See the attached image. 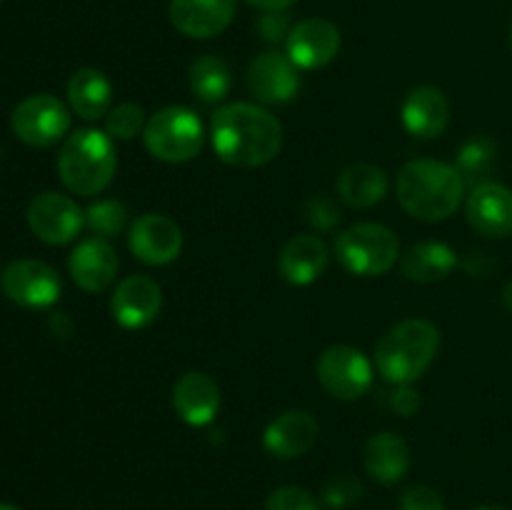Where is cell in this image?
<instances>
[{
	"label": "cell",
	"mask_w": 512,
	"mask_h": 510,
	"mask_svg": "<svg viewBox=\"0 0 512 510\" xmlns=\"http://www.w3.org/2000/svg\"><path fill=\"white\" fill-rule=\"evenodd\" d=\"M210 140L223 163L233 168H260L283 148V125L260 105L228 103L213 115Z\"/></svg>",
	"instance_id": "1"
},
{
	"label": "cell",
	"mask_w": 512,
	"mask_h": 510,
	"mask_svg": "<svg viewBox=\"0 0 512 510\" xmlns=\"http://www.w3.org/2000/svg\"><path fill=\"white\" fill-rule=\"evenodd\" d=\"M395 190L405 213L425 223H440L463 203L465 178L455 165L420 158L400 168Z\"/></svg>",
	"instance_id": "2"
},
{
	"label": "cell",
	"mask_w": 512,
	"mask_h": 510,
	"mask_svg": "<svg viewBox=\"0 0 512 510\" xmlns=\"http://www.w3.org/2000/svg\"><path fill=\"white\" fill-rule=\"evenodd\" d=\"M440 330L430 320L410 318L393 325L375 345V365L393 385H413L433 365Z\"/></svg>",
	"instance_id": "3"
},
{
	"label": "cell",
	"mask_w": 512,
	"mask_h": 510,
	"mask_svg": "<svg viewBox=\"0 0 512 510\" xmlns=\"http://www.w3.org/2000/svg\"><path fill=\"white\" fill-rule=\"evenodd\" d=\"M118 155L103 130H78L68 135L58 155V175L73 195H98L113 183Z\"/></svg>",
	"instance_id": "4"
},
{
	"label": "cell",
	"mask_w": 512,
	"mask_h": 510,
	"mask_svg": "<svg viewBox=\"0 0 512 510\" xmlns=\"http://www.w3.org/2000/svg\"><path fill=\"white\" fill-rule=\"evenodd\" d=\"M335 255L353 275H385L400 258L398 235L380 223H358L335 238Z\"/></svg>",
	"instance_id": "5"
},
{
	"label": "cell",
	"mask_w": 512,
	"mask_h": 510,
	"mask_svg": "<svg viewBox=\"0 0 512 510\" xmlns=\"http://www.w3.org/2000/svg\"><path fill=\"white\" fill-rule=\"evenodd\" d=\"M145 148L163 163H188L203 150V123L198 115L180 105L150 115L143 130Z\"/></svg>",
	"instance_id": "6"
},
{
	"label": "cell",
	"mask_w": 512,
	"mask_h": 510,
	"mask_svg": "<svg viewBox=\"0 0 512 510\" xmlns=\"http://www.w3.org/2000/svg\"><path fill=\"white\" fill-rule=\"evenodd\" d=\"M320 385L338 400H358L373 385V363L368 355L350 345H333L315 365Z\"/></svg>",
	"instance_id": "7"
},
{
	"label": "cell",
	"mask_w": 512,
	"mask_h": 510,
	"mask_svg": "<svg viewBox=\"0 0 512 510\" xmlns=\"http://www.w3.org/2000/svg\"><path fill=\"white\" fill-rule=\"evenodd\" d=\"M13 130L23 143L33 148H50L60 143L70 130V113L63 100L55 95H30L13 110Z\"/></svg>",
	"instance_id": "8"
},
{
	"label": "cell",
	"mask_w": 512,
	"mask_h": 510,
	"mask_svg": "<svg viewBox=\"0 0 512 510\" xmlns=\"http://www.w3.org/2000/svg\"><path fill=\"white\" fill-rule=\"evenodd\" d=\"M28 225L35 238L48 245H65L85 228V210L60 193H40L28 205Z\"/></svg>",
	"instance_id": "9"
},
{
	"label": "cell",
	"mask_w": 512,
	"mask_h": 510,
	"mask_svg": "<svg viewBox=\"0 0 512 510\" xmlns=\"http://www.w3.org/2000/svg\"><path fill=\"white\" fill-rule=\"evenodd\" d=\"M0 288L13 300L15 305L23 308H50L58 303L60 275L50 268L48 263L40 260H13L0 275Z\"/></svg>",
	"instance_id": "10"
},
{
	"label": "cell",
	"mask_w": 512,
	"mask_h": 510,
	"mask_svg": "<svg viewBox=\"0 0 512 510\" xmlns=\"http://www.w3.org/2000/svg\"><path fill=\"white\" fill-rule=\"evenodd\" d=\"M128 243L140 263L168 265L183 250V230L168 215L145 213L130 228Z\"/></svg>",
	"instance_id": "11"
},
{
	"label": "cell",
	"mask_w": 512,
	"mask_h": 510,
	"mask_svg": "<svg viewBox=\"0 0 512 510\" xmlns=\"http://www.w3.org/2000/svg\"><path fill=\"white\" fill-rule=\"evenodd\" d=\"M340 30L325 18H305L293 25L288 40V58L303 70H318L333 63L340 53Z\"/></svg>",
	"instance_id": "12"
},
{
	"label": "cell",
	"mask_w": 512,
	"mask_h": 510,
	"mask_svg": "<svg viewBox=\"0 0 512 510\" xmlns=\"http://www.w3.org/2000/svg\"><path fill=\"white\" fill-rule=\"evenodd\" d=\"M163 308V290L148 275H128L118 283L110 298L113 318L123 328L140 330L153 323Z\"/></svg>",
	"instance_id": "13"
},
{
	"label": "cell",
	"mask_w": 512,
	"mask_h": 510,
	"mask_svg": "<svg viewBox=\"0 0 512 510\" xmlns=\"http://www.w3.org/2000/svg\"><path fill=\"white\" fill-rule=\"evenodd\" d=\"M298 70L300 68L288 58V55H280L275 53V50H270V53L258 55V58L250 63L245 83H248V90L260 100V103L280 105L293 100L295 93L300 90Z\"/></svg>",
	"instance_id": "14"
},
{
	"label": "cell",
	"mask_w": 512,
	"mask_h": 510,
	"mask_svg": "<svg viewBox=\"0 0 512 510\" xmlns=\"http://www.w3.org/2000/svg\"><path fill=\"white\" fill-rule=\"evenodd\" d=\"M70 278L85 293H100L115 280L120 268L118 253L105 238H85L73 248L68 260Z\"/></svg>",
	"instance_id": "15"
},
{
	"label": "cell",
	"mask_w": 512,
	"mask_h": 510,
	"mask_svg": "<svg viewBox=\"0 0 512 510\" xmlns=\"http://www.w3.org/2000/svg\"><path fill=\"white\" fill-rule=\"evenodd\" d=\"M238 0H170V23L188 38L208 40L235 18Z\"/></svg>",
	"instance_id": "16"
},
{
	"label": "cell",
	"mask_w": 512,
	"mask_h": 510,
	"mask_svg": "<svg viewBox=\"0 0 512 510\" xmlns=\"http://www.w3.org/2000/svg\"><path fill=\"white\" fill-rule=\"evenodd\" d=\"M465 213L470 225L485 238H508L512 235V190L493 180L475 185Z\"/></svg>",
	"instance_id": "17"
},
{
	"label": "cell",
	"mask_w": 512,
	"mask_h": 510,
	"mask_svg": "<svg viewBox=\"0 0 512 510\" xmlns=\"http://www.w3.org/2000/svg\"><path fill=\"white\" fill-rule=\"evenodd\" d=\"M320 425L308 410H288L265 428L263 445L270 455L283 460L300 458L315 445Z\"/></svg>",
	"instance_id": "18"
},
{
	"label": "cell",
	"mask_w": 512,
	"mask_h": 510,
	"mask_svg": "<svg viewBox=\"0 0 512 510\" xmlns=\"http://www.w3.org/2000/svg\"><path fill=\"white\" fill-rule=\"evenodd\" d=\"M450 123V103L435 85H418L403 100V125L415 138H438Z\"/></svg>",
	"instance_id": "19"
},
{
	"label": "cell",
	"mask_w": 512,
	"mask_h": 510,
	"mask_svg": "<svg viewBox=\"0 0 512 510\" xmlns=\"http://www.w3.org/2000/svg\"><path fill=\"white\" fill-rule=\"evenodd\" d=\"M173 408L188 425L203 428L213 423L220 408V388L210 375L190 370L175 383Z\"/></svg>",
	"instance_id": "20"
},
{
	"label": "cell",
	"mask_w": 512,
	"mask_h": 510,
	"mask_svg": "<svg viewBox=\"0 0 512 510\" xmlns=\"http://www.w3.org/2000/svg\"><path fill=\"white\" fill-rule=\"evenodd\" d=\"M330 263L328 245L318 235H295L280 250V275L290 285H310L325 273Z\"/></svg>",
	"instance_id": "21"
},
{
	"label": "cell",
	"mask_w": 512,
	"mask_h": 510,
	"mask_svg": "<svg viewBox=\"0 0 512 510\" xmlns=\"http://www.w3.org/2000/svg\"><path fill=\"white\" fill-rule=\"evenodd\" d=\"M365 470L373 480L383 485H393L403 480L410 470V448L398 433L373 435L365 445Z\"/></svg>",
	"instance_id": "22"
},
{
	"label": "cell",
	"mask_w": 512,
	"mask_h": 510,
	"mask_svg": "<svg viewBox=\"0 0 512 510\" xmlns=\"http://www.w3.org/2000/svg\"><path fill=\"white\" fill-rule=\"evenodd\" d=\"M113 85L100 70L80 68L68 80V103L83 120H100L110 113Z\"/></svg>",
	"instance_id": "23"
},
{
	"label": "cell",
	"mask_w": 512,
	"mask_h": 510,
	"mask_svg": "<svg viewBox=\"0 0 512 510\" xmlns=\"http://www.w3.org/2000/svg\"><path fill=\"white\" fill-rule=\"evenodd\" d=\"M455 265H458L455 250L438 240H423V243L413 245L400 260L403 275L413 283H438L453 273Z\"/></svg>",
	"instance_id": "24"
},
{
	"label": "cell",
	"mask_w": 512,
	"mask_h": 510,
	"mask_svg": "<svg viewBox=\"0 0 512 510\" xmlns=\"http://www.w3.org/2000/svg\"><path fill=\"white\" fill-rule=\"evenodd\" d=\"M338 193L350 208H373L388 195V175L378 165H348L338 178Z\"/></svg>",
	"instance_id": "25"
},
{
	"label": "cell",
	"mask_w": 512,
	"mask_h": 510,
	"mask_svg": "<svg viewBox=\"0 0 512 510\" xmlns=\"http://www.w3.org/2000/svg\"><path fill=\"white\" fill-rule=\"evenodd\" d=\"M233 88L228 63L218 55H203L190 65V90L203 103H220Z\"/></svg>",
	"instance_id": "26"
},
{
	"label": "cell",
	"mask_w": 512,
	"mask_h": 510,
	"mask_svg": "<svg viewBox=\"0 0 512 510\" xmlns=\"http://www.w3.org/2000/svg\"><path fill=\"white\" fill-rule=\"evenodd\" d=\"M128 223V208L118 200H98L85 210V225L98 238H118Z\"/></svg>",
	"instance_id": "27"
},
{
	"label": "cell",
	"mask_w": 512,
	"mask_h": 510,
	"mask_svg": "<svg viewBox=\"0 0 512 510\" xmlns=\"http://www.w3.org/2000/svg\"><path fill=\"white\" fill-rule=\"evenodd\" d=\"M493 163H495V145L485 138H475L470 140L468 145H463L455 168L460 170V175H463L465 180H480V183H488V180L483 178L493 170Z\"/></svg>",
	"instance_id": "28"
},
{
	"label": "cell",
	"mask_w": 512,
	"mask_h": 510,
	"mask_svg": "<svg viewBox=\"0 0 512 510\" xmlns=\"http://www.w3.org/2000/svg\"><path fill=\"white\" fill-rule=\"evenodd\" d=\"M145 113L135 103H120L118 108H110L105 115V133L113 140H133L145 130Z\"/></svg>",
	"instance_id": "29"
},
{
	"label": "cell",
	"mask_w": 512,
	"mask_h": 510,
	"mask_svg": "<svg viewBox=\"0 0 512 510\" xmlns=\"http://www.w3.org/2000/svg\"><path fill=\"white\" fill-rule=\"evenodd\" d=\"M360 495H363V485H360L358 478H353L348 473L333 475L323 485V503L333 510L350 508V505L358 503Z\"/></svg>",
	"instance_id": "30"
},
{
	"label": "cell",
	"mask_w": 512,
	"mask_h": 510,
	"mask_svg": "<svg viewBox=\"0 0 512 510\" xmlns=\"http://www.w3.org/2000/svg\"><path fill=\"white\" fill-rule=\"evenodd\" d=\"M265 510H320V503L310 490L300 485H283L268 495Z\"/></svg>",
	"instance_id": "31"
},
{
	"label": "cell",
	"mask_w": 512,
	"mask_h": 510,
	"mask_svg": "<svg viewBox=\"0 0 512 510\" xmlns=\"http://www.w3.org/2000/svg\"><path fill=\"white\" fill-rule=\"evenodd\" d=\"M400 510H445V503L430 485H410L400 495Z\"/></svg>",
	"instance_id": "32"
},
{
	"label": "cell",
	"mask_w": 512,
	"mask_h": 510,
	"mask_svg": "<svg viewBox=\"0 0 512 510\" xmlns=\"http://www.w3.org/2000/svg\"><path fill=\"white\" fill-rule=\"evenodd\" d=\"M260 33H263L265 40H270V43H278V40H288L290 35V20L285 13H265L263 18H260L258 23Z\"/></svg>",
	"instance_id": "33"
},
{
	"label": "cell",
	"mask_w": 512,
	"mask_h": 510,
	"mask_svg": "<svg viewBox=\"0 0 512 510\" xmlns=\"http://www.w3.org/2000/svg\"><path fill=\"white\" fill-rule=\"evenodd\" d=\"M338 220H340V213L333 208V203H330V200L315 198L313 203H310V223L313 225L328 230V228H333Z\"/></svg>",
	"instance_id": "34"
},
{
	"label": "cell",
	"mask_w": 512,
	"mask_h": 510,
	"mask_svg": "<svg viewBox=\"0 0 512 510\" xmlns=\"http://www.w3.org/2000/svg\"><path fill=\"white\" fill-rule=\"evenodd\" d=\"M390 400H393V408L398 410L400 415H405V418H410V415L420 408L418 393H415L410 385H398V390H395Z\"/></svg>",
	"instance_id": "35"
},
{
	"label": "cell",
	"mask_w": 512,
	"mask_h": 510,
	"mask_svg": "<svg viewBox=\"0 0 512 510\" xmlns=\"http://www.w3.org/2000/svg\"><path fill=\"white\" fill-rule=\"evenodd\" d=\"M253 8H260L263 13H285L290 5H295L298 0H248Z\"/></svg>",
	"instance_id": "36"
},
{
	"label": "cell",
	"mask_w": 512,
	"mask_h": 510,
	"mask_svg": "<svg viewBox=\"0 0 512 510\" xmlns=\"http://www.w3.org/2000/svg\"><path fill=\"white\" fill-rule=\"evenodd\" d=\"M50 330H53L58 338H68L70 330H73V323L65 318V313H55L53 318H50Z\"/></svg>",
	"instance_id": "37"
},
{
	"label": "cell",
	"mask_w": 512,
	"mask_h": 510,
	"mask_svg": "<svg viewBox=\"0 0 512 510\" xmlns=\"http://www.w3.org/2000/svg\"><path fill=\"white\" fill-rule=\"evenodd\" d=\"M503 303H505V308H508L512 313V280L508 285H505V290H503Z\"/></svg>",
	"instance_id": "38"
},
{
	"label": "cell",
	"mask_w": 512,
	"mask_h": 510,
	"mask_svg": "<svg viewBox=\"0 0 512 510\" xmlns=\"http://www.w3.org/2000/svg\"><path fill=\"white\" fill-rule=\"evenodd\" d=\"M475 510H505V508H498V505H483V508H475Z\"/></svg>",
	"instance_id": "39"
},
{
	"label": "cell",
	"mask_w": 512,
	"mask_h": 510,
	"mask_svg": "<svg viewBox=\"0 0 512 510\" xmlns=\"http://www.w3.org/2000/svg\"><path fill=\"white\" fill-rule=\"evenodd\" d=\"M0 510H18V508H13V505H8V503H0Z\"/></svg>",
	"instance_id": "40"
},
{
	"label": "cell",
	"mask_w": 512,
	"mask_h": 510,
	"mask_svg": "<svg viewBox=\"0 0 512 510\" xmlns=\"http://www.w3.org/2000/svg\"><path fill=\"white\" fill-rule=\"evenodd\" d=\"M510 50H512V25H510Z\"/></svg>",
	"instance_id": "41"
},
{
	"label": "cell",
	"mask_w": 512,
	"mask_h": 510,
	"mask_svg": "<svg viewBox=\"0 0 512 510\" xmlns=\"http://www.w3.org/2000/svg\"><path fill=\"white\" fill-rule=\"evenodd\" d=\"M0 3H3V0H0Z\"/></svg>",
	"instance_id": "42"
}]
</instances>
